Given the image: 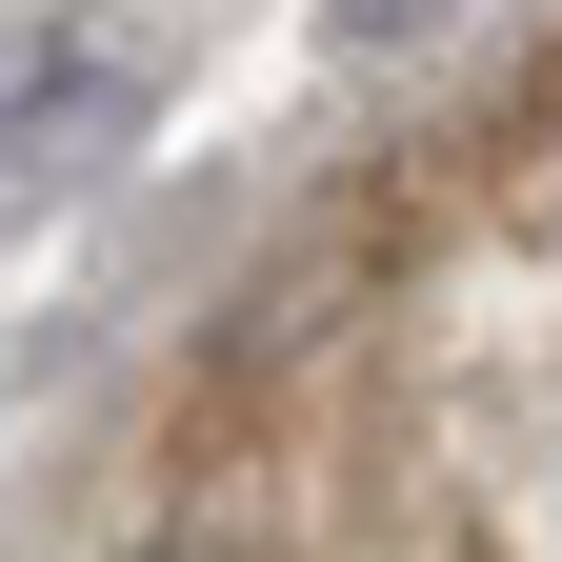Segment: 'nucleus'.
I'll list each match as a JSON object with an SVG mask.
<instances>
[{
  "label": "nucleus",
  "instance_id": "nucleus-1",
  "mask_svg": "<svg viewBox=\"0 0 562 562\" xmlns=\"http://www.w3.org/2000/svg\"><path fill=\"white\" fill-rule=\"evenodd\" d=\"M322 21H341V41H422L442 0H322Z\"/></svg>",
  "mask_w": 562,
  "mask_h": 562
}]
</instances>
